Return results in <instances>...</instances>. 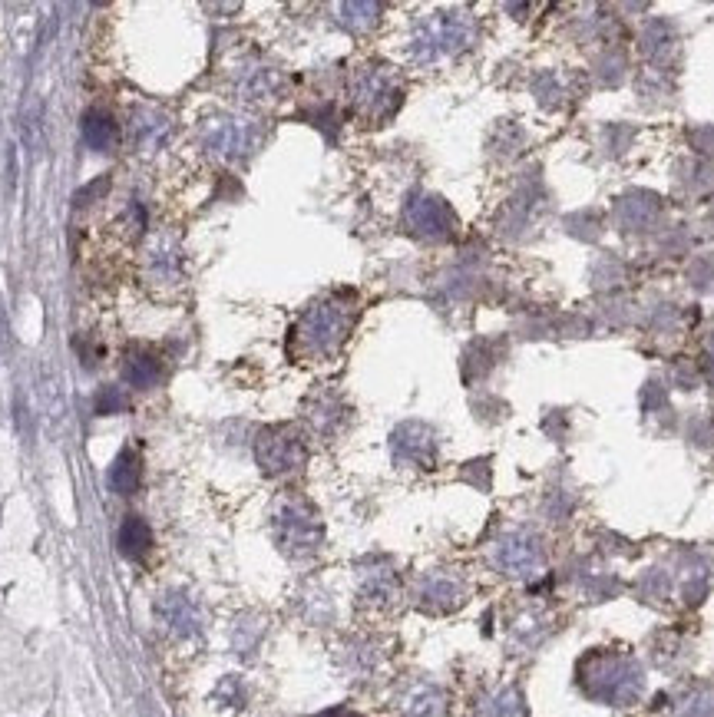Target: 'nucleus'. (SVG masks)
I'll return each mask as SVG.
<instances>
[{
	"mask_svg": "<svg viewBox=\"0 0 714 717\" xmlns=\"http://www.w3.org/2000/svg\"><path fill=\"white\" fill-rule=\"evenodd\" d=\"M278 542L288 552H311L321 539V523L305 503H285L278 509Z\"/></svg>",
	"mask_w": 714,
	"mask_h": 717,
	"instance_id": "f257e3e1",
	"label": "nucleus"
},
{
	"mask_svg": "<svg viewBox=\"0 0 714 717\" xmlns=\"http://www.w3.org/2000/svg\"><path fill=\"white\" fill-rule=\"evenodd\" d=\"M351 328V314L348 308H341L338 301L318 304L301 324V338L308 341L311 351H331L334 344H341L344 331Z\"/></svg>",
	"mask_w": 714,
	"mask_h": 717,
	"instance_id": "f03ea898",
	"label": "nucleus"
},
{
	"mask_svg": "<svg viewBox=\"0 0 714 717\" xmlns=\"http://www.w3.org/2000/svg\"><path fill=\"white\" fill-rule=\"evenodd\" d=\"M255 143V126L245 123V119H209L202 126V146L215 152V156L225 159H238L242 152H248Z\"/></svg>",
	"mask_w": 714,
	"mask_h": 717,
	"instance_id": "7ed1b4c3",
	"label": "nucleus"
},
{
	"mask_svg": "<svg viewBox=\"0 0 714 717\" xmlns=\"http://www.w3.org/2000/svg\"><path fill=\"white\" fill-rule=\"evenodd\" d=\"M258 463L265 466V473H288L305 460V447L291 430H268L262 440H258Z\"/></svg>",
	"mask_w": 714,
	"mask_h": 717,
	"instance_id": "20e7f679",
	"label": "nucleus"
},
{
	"mask_svg": "<svg viewBox=\"0 0 714 717\" xmlns=\"http://www.w3.org/2000/svg\"><path fill=\"white\" fill-rule=\"evenodd\" d=\"M156 615H159V622L169 628L172 635H196V628H199V612H196V605H192L186 595L182 592H166L162 599L156 602Z\"/></svg>",
	"mask_w": 714,
	"mask_h": 717,
	"instance_id": "39448f33",
	"label": "nucleus"
},
{
	"mask_svg": "<svg viewBox=\"0 0 714 717\" xmlns=\"http://www.w3.org/2000/svg\"><path fill=\"white\" fill-rule=\"evenodd\" d=\"M123 377L129 387L136 390H149L156 387L162 380V364L153 351H143V347H133V351H126V361H123Z\"/></svg>",
	"mask_w": 714,
	"mask_h": 717,
	"instance_id": "423d86ee",
	"label": "nucleus"
},
{
	"mask_svg": "<svg viewBox=\"0 0 714 717\" xmlns=\"http://www.w3.org/2000/svg\"><path fill=\"white\" fill-rule=\"evenodd\" d=\"M83 139L96 152H110L119 143V123L106 110H90L83 116Z\"/></svg>",
	"mask_w": 714,
	"mask_h": 717,
	"instance_id": "0eeeda50",
	"label": "nucleus"
},
{
	"mask_svg": "<svg viewBox=\"0 0 714 717\" xmlns=\"http://www.w3.org/2000/svg\"><path fill=\"white\" fill-rule=\"evenodd\" d=\"M153 549V529L143 516H126L119 526V552L126 559H146V552Z\"/></svg>",
	"mask_w": 714,
	"mask_h": 717,
	"instance_id": "6e6552de",
	"label": "nucleus"
},
{
	"mask_svg": "<svg viewBox=\"0 0 714 717\" xmlns=\"http://www.w3.org/2000/svg\"><path fill=\"white\" fill-rule=\"evenodd\" d=\"M169 116H162L159 110H136L133 116V139L139 149H159L162 139L169 136Z\"/></svg>",
	"mask_w": 714,
	"mask_h": 717,
	"instance_id": "1a4fd4ad",
	"label": "nucleus"
},
{
	"mask_svg": "<svg viewBox=\"0 0 714 717\" xmlns=\"http://www.w3.org/2000/svg\"><path fill=\"white\" fill-rule=\"evenodd\" d=\"M139 483H143V460H139L136 450H123L110 470V486L119 496H133Z\"/></svg>",
	"mask_w": 714,
	"mask_h": 717,
	"instance_id": "9d476101",
	"label": "nucleus"
},
{
	"mask_svg": "<svg viewBox=\"0 0 714 717\" xmlns=\"http://www.w3.org/2000/svg\"><path fill=\"white\" fill-rule=\"evenodd\" d=\"M410 219L420 228L424 235H440L443 232V219H447V212H443L440 202H417L414 209H410Z\"/></svg>",
	"mask_w": 714,
	"mask_h": 717,
	"instance_id": "9b49d317",
	"label": "nucleus"
},
{
	"mask_svg": "<svg viewBox=\"0 0 714 717\" xmlns=\"http://www.w3.org/2000/svg\"><path fill=\"white\" fill-rule=\"evenodd\" d=\"M424 602L430 605H440V608H453L460 602V592L453 589L450 582H440V579H430L427 589H424Z\"/></svg>",
	"mask_w": 714,
	"mask_h": 717,
	"instance_id": "f8f14e48",
	"label": "nucleus"
},
{
	"mask_svg": "<svg viewBox=\"0 0 714 717\" xmlns=\"http://www.w3.org/2000/svg\"><path fill=\"white\" fill-rule=\"evenodd\" d=\"M126 407H129V400H126V394L119 387H103L100 397H96V414H103V417L123 414Z\"/></svg>",
	"mask_w": 714,
	"mask_h": 717,
	"instance_id": "ddd939ff",
	"label": "nucleus"
},
{
	"mask_svg": "<svg viewBox=\"0 0 714 717\" xmlns=\"http://www.w3.org/2000/svg\"><path fill=\"white\" fill-rule=\"evenodd\" d=\"M410 714L414 717H437L440 714V694L427 691L424 698H417L414 704H410Z\"/></svg>",
	"mask_w": 714,
	"mask_h": 717,
	"instance_id": "4468645a",
	"label": "nucleus"
},
{
	"mask_svg": "<svg viewBox=\"0 0 714 717\" xmlns=\"http://www.w3.org/2000/svg\"><path fill=\"white\" fill-rule=\"evenodd\" d=\"M490 717H519V708H513V704H506V701H500V704H493V711H490Z\"/></svg>",
	"mask_w": 714,
	"mask_h": 717,
	"instance_id": "2eb2a0df",
	"label": "nucleus"
}]
</instances>
